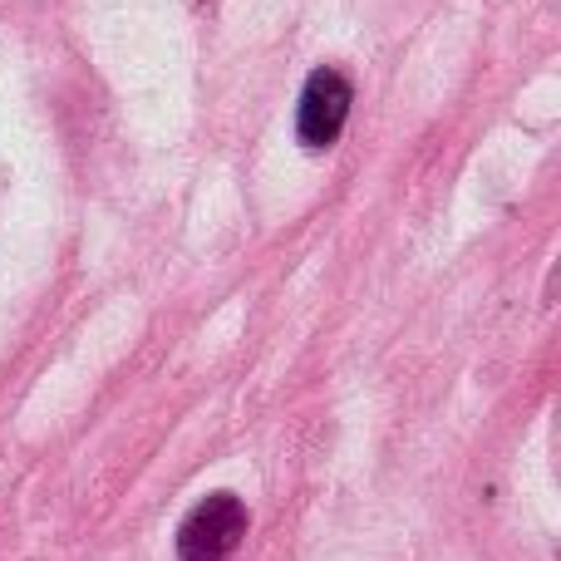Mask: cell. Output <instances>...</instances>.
<instances>
[{
  "mask_svg": "<svg viewBox=\"0 0 561 561\" xmlns=\"http://www.w3.org/2000/svg\"><path fill=\"white\" fill-rule=\"evenodd\" d=\"M247 527V503L237 493H207L193 513L178 523V561H227L242 547Z\"/></svg>",
  "mask_w": 561,
  "mask_h": 561,
  "instance_id": "obj_1",
  "label": "cell"
},
{
  "mask_svg": "<svg viewBox=\"0 0 561 561\" xmlns=\"http://www.w3.org/2000/svg\"><path fill=\"white\" fill-rule=\"evenodd\" d=\"M350 104H355V89L340 69H316L300 89V104H296V138L300 148L310 153H325L335 148V138L345 134V118H350Z\"/></svg>",
  "mask_w": 561,
  "mask_h": 561,
  "instance_id": "obj_2",
  "label": "cell"
}]
</instances>
